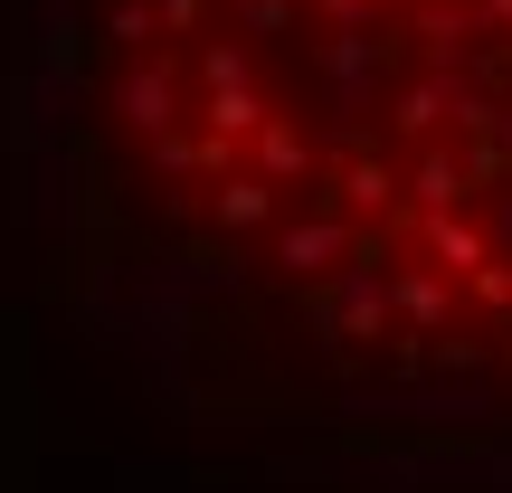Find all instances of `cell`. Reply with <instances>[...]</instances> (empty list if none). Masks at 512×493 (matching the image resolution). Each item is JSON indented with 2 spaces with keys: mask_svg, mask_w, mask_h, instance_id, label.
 <instances>
[{
  "mask_svg": "<svg viewBox=\"0 0 512 493\" xmlns=\"http://www.w3.org/2000/svg\"><path fill=\"white\" fill-rule=\"evenodd\" d=\"M48 275L209 408L512 437V0H19Z\"/></svg>",
  "mask_w": 512,
  "mask_h": 493,
  "instance_id": "cell-1",
  "label": "cell"
}]
</instances>
